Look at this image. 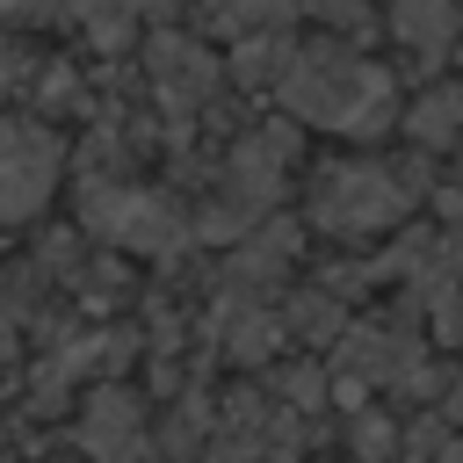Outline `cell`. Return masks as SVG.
<instances>
[{
	"label": "cell",
	"mask_w": 463,
	"mask_h": 463,
	"mask_svg": "<svg viewBox=\"0 0 463 463\" xmlns=\"http://www.w3.org/2000/svg\"><path fill=\"white\" fill-rule=\"evenodd\" d=\"M456 0H391V36L412 51V58H449V43H456Z\"/></svg>",
	"instance_id": "11"
},
{
	"label": "cell",
	"mask_w": 463,
	"mask_h": 463,
	"mask_svg": "<svg viewBox=\"0 0 463 463\" xmlns=\"http://www.w3.org/2000/svg\"><path fill=\"white\" fill-rule=\"evenodd\" d=\"M441 463H463V441H449V449H441Z\"/></svg>",
	"instance_id": "19"
},
{
	"label": "cell",
	"mask_w": 463,
	"mask_h": 463,
	"mask_svg": "<svg viewBox=\"0 0 463 463\" xmlns=\"http://www.w3.org/2000/svg\"><path fill=\"white\" fill-rule=\"evenodd\" d=\"M14 333H22V318H14V297L0 289V362L14 354Z\"/></svg>",
	"instance_id": "18"
},
{
	"label": "cell",
	"mask_w": 463,
	"mask_h": 463,
	"mask_svg": "<svg viewBox=\"0 0 463 463\" xmlns=\"http://www.w3.org/2000/svg\"><path fill=\"white\" fill-rule=\"evenodd\" d=\"M289 326L297 333H311V340H326V333H340L347 340V326H340V304H333V289H311L297 311H289Z\"/></svg>",
	"instance_id": "15"
},
{
	"label": "cell",
	"mask_w": 463,
	"mask_h": 463,
	"mask_svg": "<svg viewBox=\"0 0 463 463\" xmlns=\"http://www.w3.org/2000/svg\"><path fill=\"white\" fill-rule=\"evenodd\" d=\"M0 463H7V449H0Z\"/></svg>",
	"instance_id": "20"
},
{
	"label": "cell",
	"mask_w": 463,
	"mask_h": 463,
	"mask_svg": "<svg viewBox=\"0 0 463 463\" xmlns=\"http://www.w3.org/2000/svg\"><path fill=\"white\" fill-rule=\"evenodd\" d=\"M318 22H333V29H362L369 14H362V0H304Z\"/></svg>",
	"instance_id": "17"
},
{
	"label": "cell",
	"mask_w": 463,
	"mask_h": 463,
	"mask_svg": "<svg viewBox=\"0 0 463 463\" xmlns=\"http://www.w3.org/2000/svg\"><path fill=\"white\" fill-rule=\"evenodd\" d=\"M145 72H152V94H159L174 116H195V109L217 94V58H210L195 36H174V29H159V36L145 43Z\"/></svg>",
	"instance_id": "6"
},
{
	"label": "cell",
	"mask_w": 463,
	"mask_h": 463,
	"mask_svg": "<svg viewBox=\"0 0 463 463\" xmlns=\"http://www.w3.org/2000/svg\"><path fill=\"white\" fill-rule=\"evenodd\" d=\"M217 347L232 362H268L282 347V318L260 304V297H224L217 304Z\"/></svg>",
	"instance_id": "10"
},
{
	"label": "cell",
	"mask_w": 463,
	"mask_h": 463,
	"mask_svg": "<svg viewBox=\"0 0 463 463\" xmlns=\"http://www.w3.org/2000/svg\"><path fill=\"white\" fill-rule=\"evenodd\" d=\"M340 369L354 383H383V391H405L420 383V347L398 333V326H354L340 340Z\"/></svg>",
	"instance_id": "7"
},
{
	"label": "cell",
	"mask_w": 463,
	"mask_h": 463,
	"mask_svg": "<svg viewBox=\"0 0 463 463\" xmlns=\"http://www.w3.org/2000/svg\"><path fill=\"white\" fill-rule=\"evenodd\" d=\"M58 188V137L29 116L0 123V224H29Z\"/></svg>",
	"instance_id": "5"
},
{
	"label": "cell",
	"mask_w": 463,
	"mask_h": 463,
	"mask_svg": "<svg viewBox=\"0 0 463 463\" xmlns=\"http://www.w3.org/2000/svg\"><path fill=\"white\" fill-rule=\"evenodd\" d=\"M80 449L94 463H137L145 456V405L130 391H94L80 412Z\"/></svg>",
	"instance_id": "8"
},
{
	"label": "cell",
	"mask_w": 463,
	"mask_h": 463,
	"mask_svg": "<svg viewBox=\"0 0 463 463\" xmlns=\"http://www.w3.org/2000/svg\"><path fill=\"white\" fill-rule=\"evenodd\" d=\"M80 217H87L94 239H109L123 253H152V260H174L195 232L166 195H145V188H123V181H80Z\"/></svg>",
	"instance_id": "3"
},
{
	"label": "cell",
	"mask_w": 463,
	"mask_h": 463,
	"mask_svg": "<svg viewBox=\"0 0 463 463\" xmlns=\"http://www.w3.org/2000/svg\"><path fill=\"white\" fill-rule=\"evenodd\" d=\"M412 195H420V181H412L405 166H383V159H340V166L318 174V188H311V217H318V232L369 239V232H383V224H398V217L412 210Z\"/></svg>",
	"instance_id": "2"
},
{
	"label": "cell",
	"mask_w": 463,
	"mask_h": 463,
	"mask_svg": "<svg viewBox=\"0 0 463 463\" xmlns=\"http://www.w3.org/2000/svg\"><path fill=\"white\" fill-rule=\"evenodd\" d=\"M420 289H427V311H434V326H441L449 340H463V232H449V239L427 253V268H420Z\"/></svg>",
	"instance_id": "12"
},
{
	"label": "cell",
	"mask_w": 463,
	"mask_h": 463,
	"mask_svg": "<svg viewBox=\"0 0 463 463\" xmlns=\"http://www.w3.org/2000/svg\"><path fill=\"white\" fill-rule=\"evenodd\" d=\"M405 130L420 145H463V87H427L405 109Z\"/></svg>",
	"instance_id": "13"
},
{
	"label": "cell",
	"mask_w": 463,
	"mask_h": 463,
	"mask_svg": "<svg viewBox=\"0 0 463 463\" xmlns=\"http://www.w3.org/2000/svg\"><path fill=\"white\" fill-rule=\"evenodd\" d=\"M282 166H289V130L275 123V130H253V137H239L232 145V159H224V195L195 217V232L203 239H253L246 224L282 195Z\"/></svg>",
	"instance_id": "4"
},
{
	"label": "cell",
	"mask_w": 463,
	"mask_h": 463,
	"mask_svg": "<svg viewBox=\"0 0 463 463\" xmlns=\"http://www.w3.org/2000/svg\"><path fill=\"white\" fill-rule=\"evenodd\" d=\"M289 253H297V239H289L282 224H268V232L239 239V246H232V260H224V297H260V304H268V289L289 275Z\"/></svg>",
	"instance_id": "9"
},
{
	"label": "cell",
	"mask_w": 463,
	"mask_h": 463,
	"mask_svg": "<svg viewBox=\"0 0 463 463\" xmlns=\"http://www.w3.org/2000/svg\"><path fill=\"white\" fill-rule=\"evenodd\" d=\"M318 398H326V376H318V369H289V376H282V405L318 412Z\"/></svg>",
	"instance_id": "16"
},
{
	"label": "cell",
	"mask_w": 463,
	"mask_h": 463,
	"mask_svg": "<svg viewBox=\"0 0 463 463\" xmlns=\"http://www.w3.org/2000/svg\"><path fill=\"white\" fill-rule=\"evenodd\" d=\"M297 58H304V51L289 43V29H275V36H246V43H239V58H232V72H239V80H253V87H268V80L282 87V80L297 72Z\"/></svg>",
	"instance_id": "14"
},
{
	"label": "cell",
	"mask_w": 463,
	"mask_h": 463,
	"mask_svg": "<svg viewBox=\"0 0 463 463\" xmlns=\"http://www.w3.org/2000/svg\"><path fill=\"white\" fill-rule=\"evenodd\" d=\"M282 101H289V116H304L318 130H347V137H376L391 123L383 72H369L347 51H304L297 72L282 80Z\"/></svg>",
	"instance_id": "1"
}]
</instances>
